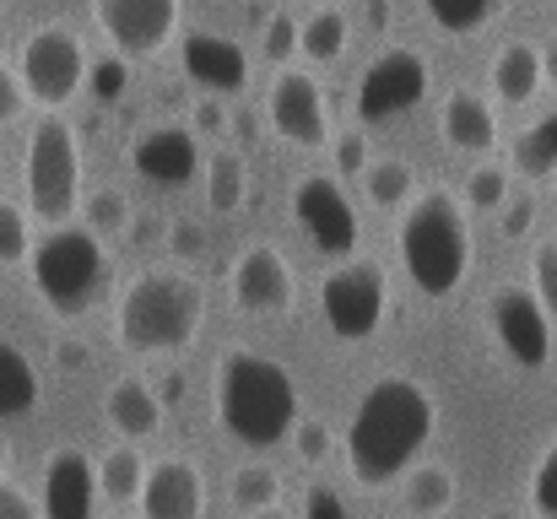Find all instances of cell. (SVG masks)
<instances>
[{"instance_id":"obj_1","label":"cell","mask_w":557,"mask_h":519,"mask_svg":"<svg viewBox=\"0 0 557 519\" xmlns=\"http://www.w3.org/2000/svg\"><path fill=\"white\" fill-rule=\"evenodd\" d=\"M433 395L406 379V373H384L379 384L363 390L352 428H347V466L363 487H389L395 477H406L417 466V455L433 438Z\"/></svg>"},{"instance_id":"obj_2","label":"cell","mask_w":557,"mask_h":519,"mask_svg":"<svg viewBox=\"0 0 557 519\" xmlns=\"http://www.w3.org/2000/svg\"><path fill=\"white\" fill-rule=\"evenodd\" d=\"M216 422L249 444V449H276L282 438H293L298 428V379L249 346H233L216 362V395H211Z\"/></svg>"},{"instance_id":"obj_3","label":"cell","mask_w":557,"mask_h":519,"mask_svg":"<svg viewBox=\"0 0 557 519\" xmlns=\"http://www.w3.org/2000/svg\"><path fill=\"white\" fill-rule=\"evenodd\" d=\"M200 320H206V298L200 282L185 271H141L114 304V336L125 351L141 357L185 351L200 336Z\"/></svg>"},{"instance_id":"obj_4","label":"cell","mask_w":557,"mask_h":519,"mask_svg":"<svg viewBox=\"0 0 557 519\" xmlns=\"http://www.w3.org/2000/svg\"><path fill=\"white\" fill-rule=\"evenodd\" d=\"M400 265L422 298H449L471 271L466 206L449 189H422L400 217Z\"/></svg>"},{"instance_id":"obj_5","label":"cell","mask_w":557,"mask_h":519,"mask_svg":"<svg viewBox=\"0 0 557 519\" xmlns=\"http://www.w3.org/2000/svg\"><path fill=\"white\" fill-rule=\"evenodd\" d=\"M27 276H33V293L44 298L49 314H60V320L87 314V309L103 298V287H109L103 233L76 227V222L49 227V233L33 244V255H27Z\"/></svg>"},{"instance_id":"obj_6","label":"cell","mask_w":557,"mask_h":519,"mask_svg":"<svg viewBox=\"0 0 557 519\" xmlns=\"http://www.w3.org/2000/svg\"><path fill=\"white\" fill-rule=\"evenodd\" d=\"M22 184H27V211L44 217V227H60L82 211V147L60 114H44L27 131Z\"/></svg>"},{"instance_id":"obj_7","label":"cell","mask_w":557,"mask_h":519,"mask_svg":"<svg viewBox=\"0 0 557 519\" xmlns=\"http://www.w3.org/2000/svg\"><path fill=\"white\" fill-rule=\"evenodd\" d=\"M16 76H22L27 103L54 114L87 87V44L71 27H60V22L33 27L22 38V49H16Z\"/></svg>"},{"instance_id":"obj_8","label":"cell","mask_w":557,"mask_h":519,"mask_svg":"<svg viewBox=\"0 0 557 519\" xmlns=\"http://www.w3.org/2000/svg\"><path fill=\"white\" fill-rule=\"evenodd\" d=\"M384 304H389L384 298V265H373V260L336 265L320 282V314H325V331L336 342H369L384 325Z\"/></svg>"},{"instance_id":"obj_9","label":"cell","mask_w":557,"mask_h":519,"mask_svg":"<svg viewBox=\"0 0 557 519\" xmlns=\"http://www.w3.org/2000/svg\"><path fill=\"white\" fill-rule=\"evenodd\" d=\"M293 217H298L304 238L320 255H352L358 238H363V217H358L352 195L331 173H304L293 184Z\"/></svg>"},{"instance_id":"obj_10","label":"cell","mask_w":557,"mask_h":519,"mask_svg":"<svg viewBox=\"0 0 557 519\" xmlns=\"http://www.w3.org/2000/svg\"><path fill=\"white\" fill-rule=\"evenodd\" d=\"M428 82L433 76H428V60L417 49H400V44L384 49L363 71V82H358V120L363 125H384V120L411 114L428 98Z\"/></svg>"},{"instance_id":"obj_11","label":"cell","mask_w":557,"mask_h":519,"mask_svg":"<svg viewBox=\"0 0 557 519\" xmlns=\"http://www.w3.org/2000/svg\"><path fill=\"white\" fill-rule=\"evenodd\" d=\"M180 11H185V0H92V16H98L103 38L125 60L163 54L169 38L180 33Z\"/></svg>"},{"instance_id":"obj_12","label":"cell","mask_w":557,"mask_h":519,"mask_svg":"<svg viewBox=\"0 0 557 519\" xmlns=\"http://www.w3.org/2000/svg\"><path fill=\"white\" fill-rule=\"evenodd\" d=\"M487 325H493V342L504 346L509 362L547 368V357H553V320H547V309H542V298L531 287H498L487 298Z\"/></svg>"},{"instance_id":"obj_13","label":"cell","mask_w":557,"mask_h":519,"mask_svg":"<svg viewBox=\"0 0 557 519\" xmlns=\"http://www.w3.org/2000/svg\"><path fill=\"white\" fill-rule=\"evenodd\" d=\"M265 120L293 147H325L331 141V103H325V87L309 71H293V65L276 71V82L265 92Z\"/></svg>"},{"instance_id":"obj_14","label":"cell","mask_w":557,"mask_h":519,"mask_svg":"<svg viewBox=\"0 0 557 519\" xmlns=\"http://www.w3.org/2000/svg\"><path fill=\"white\" fill-rule=\"evenodd\" d=\"M293 293H298V282H293V265L282 260V249L249 244V249L233 260V304H238L244 314L276 320V314L293 309Z\"/></svg>"},{"instance_id":"obj_15","label":"cell","mask_w":557,"mask_h":519,"mask_svg":"<svg viewBox=\"0 0 557 519\" xmlns=\"http://www.w3.org/2000/svg\"><path fill=\"white\" fill-rule=\"evenodd\" d=\"M180 60H185V76L200 87V92H211V98H233L244 82H249V54H244V44H233V38H222V33H211V27H195L180 38Z\"/></svg>"},{"instance_id":"obj_16","label":"cell","mask_w":557,"mask_h":519,"mask_svg":"<svg viewBox=\"0 0 557 519\" xmlns=\"http://www.w3.org/2000/svg\"><path fill=\"white\" fill-rule=\"evenodd\" d=\"M200 515H206V482H200L195 460L163 455L158 466H147L141 519H200Z\"/></svg>"},{"instance_id":"obj_17","label":"cell","mask_w":557,"mask_h":519,"mask_svg":"<svg viewBox=\"0 0 557 519\" xmlns=\"http://www.w3.org/2000/svg\"><path fill=\"white\" fill-rule=\"evenodd\" d=\"M131 169L141 173L147 184H158V189H180V184H189L200 173V141L185 125H158V131H147L131 147Z\"/></svg>"},{"instance_id":"obj_18","label":"cell","mask_w":557,"mask_h":519,"mask_svg":"<svg viewBox=\"0 0 557 519\" xmlns=\"http://www.w3.org/2000/svg\"><path fill=\"white\" fill-rule=\"evenodd\" d=\"M98 466L82 449H60L44 466V519H92L98 504Z\"/></svg>"},{"instance_id":"obj_19","label":"cell","mask_w":557,"mask_h":519,"mask_svg":"<svg viewBox=\"0 0 557 519\" xmlns=\"http://www.w3.org/2000/svg\"><path fill=\"white\" fill-rule=\"evenodd\" d=\"M438 125H444V141L455 152H493L498 147V114H493V103L476 87H455L444 98Z\"/></svg>"},{"instance_id":"obj_20","label":"cell","mask_w":557,"mask_h":519,"mask_svg":"<svg viewBox=\"0 0 557 519\" xmlns=\"http://www.w3.org/2000/svg\"><path fill=\"white\" fill-rule=\"evenodd\" d=\"M103 417H109V428L125 433L131 444H136V438H152V433L163 428V395H158L147 379L125 373V379L109 384V395H103Z\"/></svg>"},{"instance_id":"obj_21","label":"cell","mask_w":557,"mask_h":519,"mask_svg":"<svg viewBox=\"0 0 557 519\" xmlns=\"http://www.w3.org/2000/svg\"><path fill=\"white\" fill-rule=\"evenodd\" d=\"M487 82H493L498 103H515V109L531 103V98L542 92V82H547V71H542V49H536V44H504V49L493 54Z\"/></svg>"},{"instance_id":"obj_22","label":"cell","mask_w":557,"mask_h":519,"mask_svg":"<svg viewBox=\"0 0 557 519\" xmlns=\"http://www.w3.org/2000/svg\"><path fill=\"white\" fill-rule=\"evenodd\" d=\"M400 498H406V515L417 519H438L455 509V471L438 466V460H422L400 477Z\"/></svg>"},{"instance_id":"obj_23","label":"cell","mask_w":557,"mask_h":519,"mask_svg":"<svg viewBox=\"0 0 557 519\" xmlns=\"http://www.w3.org/2000/svg\"><path fill=\"white\" fill-rule=\"evenodd\" d=\"M38 406V368L22 346L0 342V422H16Z\"/></svg>"},{"instance_id":"obj_24","label":"cell","mask_w":557,"mask_h":519,"mask_svg":"<svg viewBox=\"0 0 557 519\" xmlns=\"http://www.w3.org/2000/svg\"><path fill=\"white\" fill-rule=\"evenodd\" d=\"M141 482H147V460H141V449H136L131 438L114 444V449L98 460V487H103V498L131 504V498H141Z\"/></svg>"},{"instance_id":"obj_25","label":"cell","mask_w":557,"mask_h":519,"mask_svg":"<svg viewBox=\"0 0 557 519\" xmlns=\"http://www.w3.org/2000/svg\"><path fill=\"white\" fill-rule=\"evenodd\" d=\"M244 195H249V173H244V158L238 152H222L206 163V206L216 217H233L244 211Z\"/></svg>"},{"instance_id":"obj_26","label":"cell","mask_w":557,"mask_h":519,"mask_svg":"<svg viewBox=\"0 0 557 519\" xmlns=\"http://www.w3.org/2000/svg\"><path fill=\"white\" fill-rule=\"evenodd\" d=\"M298 49H304L314 65H331V60H342V49H347V16H342L336 5H320V11L304 22V33H298Z\"/></svg>"},{"instance_id":"obj_27","label":"cell","mask_w":557,"mask_h":519,"mask_svg":"<svg viewBox=\"0 0 557 519\" xmlns=\"http://www.w3.org/2000/svg\"><path fill=\"white\" fill-rule=\"evenodd\" d=\"M363 184H369V200L379 211H395V206H411V189H417V173L400 158H373L363 169Z\"/></svg>"},{"instance_id":"obj_28","label":"cell","mask_w":557,"mask_h":519,"mask_svg":"<svg viewBox=\"0 0 557 519\" xmlns=\"http://www.w3.org/2000/svg\"><path fill=\"white\" fill-rule=\"evenodd\" d=\"M557 169V109L553 114H542L520 141H515V173H525V178H547Z\"/></svg>"},{"instance_id":"obj_29","label":"cell","mask_w":557,"mask_h":519,"mask_svg":"<svg viewBox=\"0 0 557 519\" xmlns=\"http://www.w3.org/2000/svg\"><path fill=\"white\" fill-rule=\"evenodd\" d=\"M422 5H428V16H433L444 33H455V38L482 33V27L504 11V0H422Z\"/></svg>"},{"instance_id":"obj_30","label":"cell","mask_w":557,"mask_h":519,"mask_svg":"<svg viewBox=\"0 0 557 519\" xmlns=\"http://www.w3.org/2000/svg\"><path fill=\"white\" fill-rule=\"evenodd\" d=\"M276 498H282V477H276L271 466H244V471L233 477V504H238L244 515L276 509Z\"/></svg>"},{"instance_id":"obj_31","label":"cell","mask_w":557,"mask_h":519,"mask_svg":"<svg viewBox=\"0 0 557 519\" xmlns=\"http://www.w3.org/2000/svg\"><path fill=\"white\" fill-rule=\"evenodd\" d=\"M33 244H38V238H33L27 211L11 206V200H0V265H27Z\"/></svg>"},{"instance_id":"obj_32","label":"cell","mask_w":557,"mask_h":519,"mask_svg":"<svg viewBox=\"0 0 557 519\" xmlns=\"http://www.w3.org/2000/svg\"><path fill=\"white\" fill-rule=\"evenodd\" d=\"M82 206H87V227H92V233H120V227L131 222L125 189H92V195H82Z\"/></svg>"},{"instance_id":"obj_33","label":"cell","mask_w":557,"mask_h":519,"mask_svg":"<svg viewBox=\"0 0 557 519\" xmlns=\"http://www.w3.org/2000/svg\"><path fill=\"white\" fill-rule=\"evenodd\" d=\"M504 200H509V169L482 163V169L466 178V206H476V211H504Z\"/></svg>"},{"instance_id":"obj_34","label":"cell","mask_w":557,"mask_h":519,"mask_svg":"<svg viewBox=\"0 0 557 519\" xmlns=\"http://www.w3.org/2000/svg\"><path fill=\"white\" fill-rule=\"evenodd\" d=\"M531 293L542 298L547 320L557 325V244H542V249L531 255Z\"/></svg>"},{"instance_id":"obj_35","label":"cell","mask_w":557,"mask_h":519,"mask_svg":"<svg viewBox=\"0 0 557 519\" xmlns=\"http://www.w3.org/2000/svg\"><path fill=\"white\" fill-rule=\"evenodd\" d=\"M531 504H536V515H542V519H557V438L542 449V460H536V477H531Z\"/></svg>"},{"instance_id":"obj_36","label":"cell","mask_w":557,"mask_h":519,"mask_svg":"<svg viewBox=\"0 0 557 519\" xmlns=\"http://www.w3.org/2000/svg\"><path fill=\"white\" fill-rule=\"evenodd\" d=\"M298 33H304V22H293L287 11H276V16L265 22V54H271V60H293V54H298Z\"/></svg>"},{"instance_id":"obj_37","label":"cell","mask_w":557,"mask_h":519,"mask_svg":"<svg viewBox=\"0 0 557 519\" xmlns=\"http://www.w3.org/2000/svg\"><path fill=\"white\" fill-rule=\"evenodd\" d=\"M293 444H298V460L320 466V460L331 455V428H325L320 417H309V422H298V428H293Z\"/></svg>"},{"instance_id":"obj_38","label":"cell","mask_w":557,"mask_h":519,"mask_svg":"<svg viewBox=\"0 0 557 519\" xmlns=\"http://www.w3.org/2000/svg\"><path fill=\"white\" fill-rule=\"evenodd\" d=\"M27 109V92H22V76H16V65L0 54V125H11L16 114Z\"/></svg>"},{"instance_id":"obj_39","label":"cell","mask_w":557,"mask_h":519,"mask_svg":"<svg viewBox=\"0 0 557 519\" xmlns=\"http://www.w3.org/2000/svg\"><path fill=\"white\" fill-rule=\"evenodd\" d=\"M531 222H536V200H531V195H509V200H504V217H498L504 238H520V233H531Z\"/></svg>"},{"instance_id":"obj_40","label":"cell","mask_w":557,"mask_h":519,"mask_svg":"<svg viewBox=\"0 0 557 519\" xmlns=\"http://www.w3.org/2000/svg\"><path fill=\"white\" fill-rule=\"evenodd\" d=\"M125 54H114V60H103V65H92V82H98V98L103 103H114L120 92H125Z\"/></svg>"},{"instance_id":"obj_41","label":"cell","mask_w":557,"mask_h":519,"mask_svg":"<svg viewBox=\"0 0 557 519\" xmlns=\"http://www.w3.org/2000/svg\"><path fill=\"white\" fill-rule=\"evenodd\" d=\"M373 158H369V141H363V131H347L342 141H336V169L342 173H363Z\"/></svg>"},{"instance_id":"obj_42","label":"cell","mask_w":557,"mask_h":519,"mask_svg":"<svg viewBox=\"0 0 557 519\" xmlns=\"http://www.w3.org/2000/svg\"><path fill=\"white\" fill-rule=\"evenodd\" d=\"M169 249H174L180 260H195V255L206 249V227H200V222H185V217H180V222L169 227Z\"/></svg>"},{"instance_id":"obj_43","label":"cell","mask_w":557,"mask_h":519,"mask_svg":"<svg viewBox=\"0 0 557 519\" xmlns=\"http://www.w3.org/2000/svg\"><path fill=\"white\" fill-rule=\"evenodd\" d=\"M189 125H195V136H222L227 131V114H222V98H200L195 103V114H189Z\"/></svg>"},{"instance_id":"obj_44","label":"cell","mask_w":557,"mask_h":519,"mask_svg":"<svg viewBox=\"0 0 557 519\" xmlns=\"http://www.w3.org/2000/svg\"><path fill=\"white\" fill-rule=\"evenodd\" d=\"M304 519H347L342 493H331V487H309V498H304Z\"/></svg>"},{"instance_id":"obj_45","label":"cell","mask_w":557,"mask_h":519,"mask_svg":"<svg viewBox=\"0 0 557 519\" xmlns=\"http://www.w3.org/2000/svg\"><path fill=\"white\" fill-rule=\"evenodd\" d=\"M0 519H44V509L16 482H0Z\"/></svg>"},{"instance_id":"obj_46","label":"cell","mask_w":557,"mask_h":519,"mask_svg":"<svg viewBox=\"0 0 557 519\" xmlns=\"http://www.w3.org/2000/svg\"><path fill=\"white\" fill-rule=\"evenodd\" d=\"M542 71H547V82L557 87V38H547V49H542Z\"/></svg>"},{"instance_id":"obj_47","label":"cell","mask_w":557,"mask_h":519,"mask_svg":"<svg viewBox=\"0 0 557 519\" xmlns=\"http://www.w3.org/2000/svg\"><path fill=\"white\" fill-rule=\"evenodd\" d=\"M180 395H185V379L169 373V379H163V400H180Z\"/></svg>"},{"instance_id":"obj_48","label":"cell","mask_w":557,"mask_h":519,"mask_svg":"<svg viewBox=\"0 0 557 519\" xmlns=\"http://www.w3.org/2000/svg\"><path fill=\"white\" fill-rule=\"evenodd\" d=\"M5 466H11V444L0 438V482H5Z\"/></svg>"},{"instance_id":"obj_49","label":"cell","mask_w":557,"mask_h":519,"mask_svg":"<svg viewBox=\"0 0 557 519\" xmlns=\"http://www.w3.org/2000/svg\"><path fill=\"white\" fill-rule=\"evenodd\" d=\"M249 519H287L282 509H260V515H249Z\"/></svg>"},{"instance_id":"obj_50","label":"cell","mask_w":557,"mask_h":519,"mask_svg":"<svg viewBox=\"0 0 557 519\" xmlns=\"http://www.w3.org/2000/svg\"><path fill=\"white\" fill-rule=\"evenodd\" d=\"M493 519H515V515H493Z\"/></svg>"},{"instance_id":"obj_51","label":"cell","mask_w":557,"mask_h":519,"mask_svg":"<svg viewBox=\"0 0 557 519\" xmlns=\"http://www.w3.org/2000/svg\"><path fill=\"white\" fill-rule=\"evenodd\" d=\"M320 5H331V0H320Z\"/></svg>"}]
</instances>
